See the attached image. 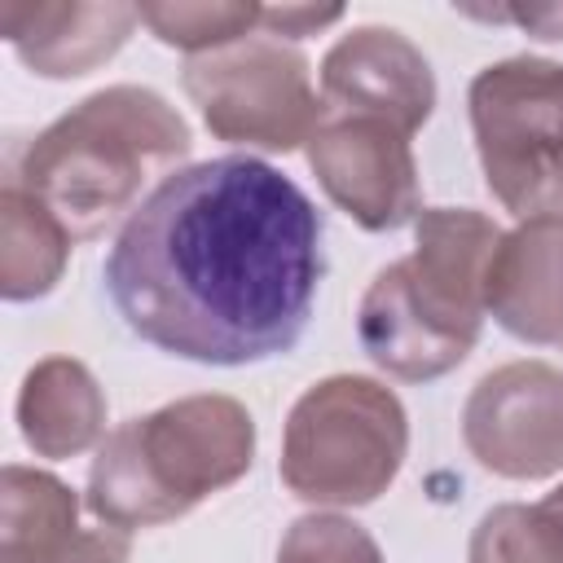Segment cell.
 Here are the masks:
<instances>
[{"mask_svg": "<svg viewBox=\"0 0 563 563\" xmlns=\"http://www.w3.org/2000/svg\"><path fill=\"white\" fill-rule=\"evenodd\" d=\"M255 462V418L242 400L202 391L119 422L88 466V510L119 532L189 515Z\"/></svg>", "mask_w": 563, "mask_h": 563, "instance_id": "3", "label": "cell"}, {"mask_svg": "<svg viewBox=\"0 0 563 563\" xmlns=\"http://www.w3.org/2000/svg\"><path fill=\"white\" fill-rule=\"evenodd\" d=\"M488 194L523 224L563 216V62L501 57L466 88Z\"/></svg>", "mask_w": 563, "mask_h": 563, "instance_id": "5", "label": "cell"}, {"mask_svg": "<svg viewBox=\"0 0 563 563\" xmlns=\"http://www.w3.org/2000/svg\"><path fill=\"white\" fill-rule=\"evenodd\" d=\"M541 506H545V510H550V515L563 523V484H559L554 493H545V497H541Z\"/></svg>", "mask_w": 563, "mask_h": 563, "instance_id": "22", "label": "cell"}, {"mask_svg": "<svg viewBox=\"0 0 563 563\" xmlns=\"http://www.w3.org/2000/svg\"><path fill=\"white\" fill-rule=\"evenodd\" d=\"M339 18H343L339 4H325V9L321 4H264L260 9V31L290 44V40H303L321 26H334Z\"/></svg>", "mask_w": 563, "mask_h": 563, "instance_id": "20", "label": "cell"}, {"mask_svg": "<svg viewBox=\"0 0 563 563\" xmlns=\"http://www.w3.org/2000/svg\"><path fill=\"white\" fill-rule=\"evenodd\" d=\"M484 312L519 343L563 347V216L501 233L484 273Z\"/></svg>", "mask_w": 563, "mask_h": 563, "instance_id": "12", "label": "cell"}, {"mask_svg": "<svg viewBox=\"0 0 563 563\" xmlns=\"http://www.w3.org/2000/svg\"><path fill=\"white\" fill-rule=\"evenodd\" d=\"M475 18H497L532 31L537 40H563V4H528V9H479Z\"/></svg>", "mask_w": 563, "mask_h": 563, "instance_id": "21", "label": "cell"}, {"mask_svg": "<svg viewBox=\"0 0 563 563\" xmlns=\"http://www.w3.org/2000/svg\"><path fill=\"white\" fill-rule=\"evenodd\" d=\"M141 9V22L167 44V48H180L189 57H202V53H216V48H229L246 35L260 31V9L264 4H242V0H202V4H136Z\"/></svg>", "mask_w": 563, "mask_h": 563, "instance_id": "17", "label": "cell"}, {"mask_svg": "<svg viewBox=\"0 0 563 563\" xmlns=\"http://www.w3.org/2000/svg\"><path fill=\"white\" fill-rule=\"evenodd\" d=\"M325 198L365 233H391L422 216V180L413 145L383 119H325L303 145Z\"/></svg>", "mask_w": 563, "mask_h": 563, "instance_id": "8", "label": "cell"}, {"mask_svg": "<svg viewBox=\"0 0 563 563\" xmlns=\"http://www.w3.org/2000/svg\"><path fill=\"white\" fill-rule=\"evenodd\" d=\"M70 233L62 220L18 180L0 189V295L9 303H26L48 295L70 260Z\"/></svg>", "mask_w": 563, "mask_h": 563, "instance_id": "16", "label": "cell"}, {"mask_svg": "<svg viewBox=\"0 0 563 563\" xmlns=\"http://www.w3.org/2000/svg\"><path fill=\"white\" fill-rule=\"evenodd\" d=\"M277 563H387V559L356 519L334 510H312L286 528L277 545Z\"/></svg>", "mask_w": 563, "mask_h": 563, "instance_id": "19", "label": "cell"}, {"mask_svg": "<svg viewBox=\"0 0 563 563\" xmlns=\"http://www.w3.org/2000/svg\"><path fill=\"white\" fill-rule=\"evenodd\" d=\"M194 150L180 110L141 84H110L26 141L9 180L31 189L75 242L110 233L185 167Z\"/></svg>", "mask_w": 563, "mask_h": 563, "instance_id": "2", "label": "cell"}, {"mask_svg": "<svg viewBox=\"0 0 563 563\" xmlns=\"http://www.w3.org/2000/svg\"><path fill=\"white\" fill-rule=\"evenodd\" d=\"M18 431L35 457L66 462L106 440V391L75 356H44L18 387Z\"/></svg>", "mask_w": 563, "mask_h": 563, "instance_id": "15", "label": "cell"}, {"mask_svg": "<svg viewBox=\"0 0 563 563\" xmlns=\"http://www.w3.org/2000/svg\"><path fill=\"white\" fill-rule=\"evenodd\" d=\"M321 211L251 154L189 163L114 233L106 295L150 347L198 365L286 356L325 277Z\"/></svg>", "mask_w": 563, "mask_h": 563, "instance_id": "1", "label": "cell"}, {"mask_svg": "<svg viewBox=\"0 0 563 563\" xmlns=\"http://www.w3.org/2000/svg\"><path fill=\"white\" fill-rule=\"evenodd\" d=\"M501 229L475 207H422L413 220V255L396 260L409 299L440 325L479 339L484 273Z\"/></svg>", "mask_w": 563, "mask_h": 563, "instance_id": "10", "label": "cell"}, {"mask_svg": "<svg viewBox=\"0 0 563 563\" xmlns=\"http://www.w3.org/2000/svg\"><path fill=\"white\" fill-rule=\"evenodd\" d=\"M356 339L365 347V356L400 378V383H431V378H444L449 369H457L471 347L479 339H466L440 321H431L405 290L400 282V268L387 264L374 273V282L365 286L361 295V308H356Z\"/></svg>", "mask_w": 563, "mask_h": 563, "instance_id": "14", "label": "cell"}, {"mask_svg": "<svg viewBox=\"0 0 563 563\" xmlns=\"http://www.w3.org/2000/svg\"><path fill=\"white\" fill-rule=\"evenodd\" d=\"M128 532L79 523V497L48 471H0V563H128Z\"/></svg>", "mask_w": 563, "mask_h": 563, "instance_id": "11", "label": "cell"}, {"mask_svg": "<svg viewBox=\"0 0 563 563\" xmlns=\"http://www.w3.org/2000/svg\"><path fill=\"white\" fill-rule=\"evenodd\" d=\"M405 453L409 413L400 396L365 374H330L290 405L277 471L299 501L356 510L391 488Z\"/></svg>", "mask_w": 563, "mask_h": 563, "instance_id": "4", "label": "cell"}, {"mask_svg": "<svg viewBox=\"0 0 563 563\" xmlns=\"http://www.w3.org/2000/svg\"><path fill=\"white\" fill-rule=\"evenodd\" d=\"M207 132L229 145L290 154L325 123L308 57L277 35H246L229 48L189 57L180 70Z\"/></svg>", "mask_w": 563, "mask_h": 563, "instance_id": "6", "label": "cell"}, {"mask_svg": "<svg viewBox=\"0 0 563 563\" xmlns=\"http://www.w3.org/2000/svg\"><path fill=\"white\" fill-rule=\"evenodd\" d=\"M466 453L515 484L563 471V369L550 361H506L488 369L462 405Z\"/></svg>", "mask_w": 563, "mask_h": 563, "instance_id": "7", "label": "cell"}, {"mask_svg": "<svg viewBox=\"0 0 563 563\" xmlns=\"http://www.w3.org/2000/svg\"><path fill=\"white\" fill-rule=\"evenodd\" d=\"M466 563H563V523L541 501H501L475 523Z\"/></svg>", "mask_w": 563, "mask_h": 563, "instance_id": "18", "label": "cell"}, {"mask_svg": "<svg viewBox=\"0 0 563 563\" xmlns=\"http://www.w3.org/2000/svg\"><path fill=\"white\" fill-rule=\"evenodd\" d=\"M317 92L325 119H383L413 136L435 110V75L422 48L396 26H352L321 57Z\"/></svg>", "mask_w": 563, "mask_h": 563, "instance_id": "9", "label": "cell"}, {"mask_svg": "<svg viewBox=\"0 0 563 563\" xmlns=\"http://www.w3.org/2000/svg\"><path fill=\"white\" fill-rule=\"evenodd\" d=\"M141 22L136 4H31V0H4L0 4V35L13 44V53L44 79H79L110 62L132 26Z\"/></svg>", "mask_w": 563, "mask_h": 563, "instance_id": "13", "label": "cell"}]
</instances>
